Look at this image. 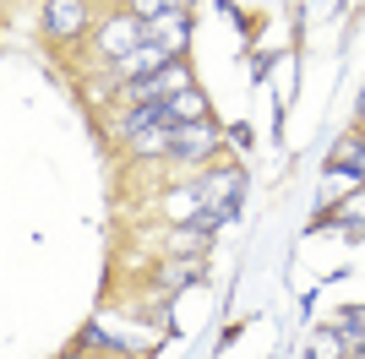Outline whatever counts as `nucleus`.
I'll use <instances>...</instances> for the list:
<instances>
[{"mask_svg": "<svg viewBox=\"0 0 365 359\" xmlns=\"http://www.w3.org/2000/svg\"><path fill=\"white\" fill-rule=\"evenodd\" d=\"M197 196H202V224L207 229H218V224H229L235 212H240V175L235 169H213L207 180H197Z\"/></svg>", "mask_w": 365, "mask_h": 359, "instance_id": "nucleus-1", "label": "nucleus"}, {"mask_svg": "<svg viewBox=\"0 0 365 359\" xmlns=\"http://www.w3.org/2000/svg\"><path fill=\"white\" fill-rule=\"evenodd\" d=\"M142 44H148V28H142V16H115V22H104V33H98V49H104L115 66H125V60L137 55Z\"/></svg>", "mask_w": 365, "mask_h": 359, "instance_id": "nucleus-2", "label": "nucleus"}, {"mask_svg": "<svg viewBox=\"0 0 365 359\" xmlns=\"http://www.w3.org/2000/svg\"><path fill=\"white\" fill-rule=\"evenodd\" d=\"M213 147H218V131L207 120H185V125L169 131V152H175V158H207Z\"/></svg>", "mask_w": 365, "mask_h": 359, "instance_id": "nucleus-3", "label": "nucleus"}, {"mask_svg": "<svg viewBox=\"0 0 365 359\" xmlns=\"http://www.w3.org/2000/svg\"><path fill=\"white\" fill-rule=\"evenodd\" d=\"M148 38H153V44H164L169 55L180 60V49H185V11H180V6H175V11H169V16H158V22H153V28H148Z\"/></svg>", "mask_w": 365, "mask_h": 359, "instance_id": "nucleus-4", "label": "nucleus"}, {"mask_svg": "<svg viewBox=\"0 0 365 359\" xmlns=\"http://www.w3.org/2000/svg\"><path fill=\"white\" fill-rule=\"evenodd\" d=\"M76 28H82V0H49V33L71 38Z\"/></svg>", "mask_w": 365, "mask_h": 359, "instance_id": "nucleus-5", "label": "nucleus"}, {"mask_svg": "<svg viewBox=\"0 0 365 359\" xmlns=\"http://www.w3.org/2000/svg\"><path fill=\"white\" fill-rule=\"evenodd\" d=\"M164 109H169V125H185V120H207V104H202V93H197V88L175 93Z\"/></svg>", "mask_w": 365, "mask_h": 359, "instance_id": "nucleus-6", "label": "nucleus"}, {"mask_svg": "<svg viewBox=\"0 0 365 359\" xmlns=\"http://www.w3.org/2000/svg\"><path fill=\"white\" fill-rule=\"evenodd\" d=\"M338 343H344V354H354V359H365V311H349L344 321H338Z\"/></svg>", "mask_w": 365, "mask_h": 359, "instance_id": "nucleus-7", "label": "nucleus"}, {"mask_svg": "<svg viewBox=\"0 0 365 359\" xmlns=\"http://www.w3.org/2000/svg\"><path fill=\"white\" fill-rule=\"evenodd\" d=\"M207 234H213V229L202 224V218H191V224H180V229H175V251H180V256L202 251V245H207Z\"/></svg>", "mask_w": 365, "mask_h": 359, "instance_id": "nucleus-8", "label": "nucleus"}, {"mask_svg": "<svg viewBox=\"0 0 365 359\" xmlns=\"http://www.w3.org/2000/svg\"><path fill=\"white\" fill-rule=\"evenodd\" d=\"M333 169H344V175H365V142H344V147L333 152Z\"/></svg>", "mask_w": 365, "mask_h": 359, "instance_id": "nucleus-9", "label": "nucleus"}, {"mask_svg": "<svg viewBox=\"0 0 365 359\" xmlns=\"http://www.w3.org/2000/svg\"><path fill=\"white\" fill-rule=\"evenodd\" d=\"M338 224H349V229H365V191H354L344 207H338Z\"/></svg>", "mask_w": 365, "mask_h": 359, "instance_id": "nucleus-10", "label": "nucleus"}, {"mask_svg": "<svg viewBox=\"0 0 365 359\" xmlns=\"http://www.w3.org/2000/svg\"><path fill=\"white\" fill-rule=\"evenodd\" d=\"M338 354H344L338 332H322V338H311V354H305V359H338Z\"/></svg>", "mask_w": 365, "mask_h": 359, "instance_id": "nucleus-11", "label": "nucleus"}, {"mask_svg": "<svg viewBox=\"0 0 365 359\" xmlns=\"http://www.w3.org/2000/svg\"><path fill=\"white\" fill-rule=\"evenodd\" d=\"M169 11H175V0H137L142 22H158V16H169Z\"/></svg>", "mask_w": 365, "mask_h": 359, "instance_id": "nucleus-12", "label": "nucleus"}, {"mask_svg": "<svg viewBox=\"0 0 365 359\" xmlns=\"http://www.w3.org/2000/svg\"><path fill=\"white\" fill-rule=\"evenodd\" d=\"M185 278H191V261H169V272H164V288H180Z\"/></svg>", "mask_w": 365, "mask_h": 359, "instance_id": "nucleus-13", "label": "nucleus"}]
</instances>
